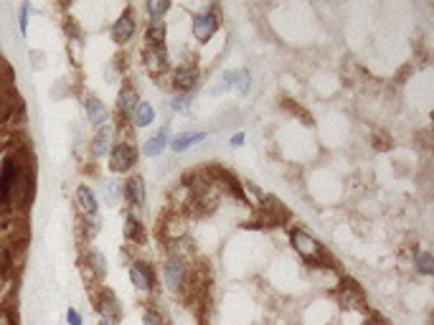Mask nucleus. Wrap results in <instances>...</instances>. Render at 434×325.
Here are the masks:
<instances>
[{
  "mask_svg": "<svg viewBox=\"0 0 434 325\" xmlns=\"http://www.w3.org/2000/svg\"><path fill=\"white\" fill-rule=\"evenodd\" d=\"M125 236L130 244H140L145 239V229H142V224L135 216H127L125 219Z\"/></svg>",
  "mask_w": 434,
  "mask_h": 325,
  "instance_id": "nucleus-19",
  "label": "nucleus"
},
{
  "mask_svg": "<svg viewBox=\"0 0 434 325\" xmlns=\"http://www.w3.org/2000/svg\"><path fill=\"white\" fill-rule=\"evenodd\" d=\"M292 247L294 252L302 257V259H308V262H325V249H322V244L315 239V236H310V234L300 232V229H294L292 232Z\"/></svg>",
  "mask_w": 434,
  "mask_h": 325,
  "instance_id": "nucleus-1",
  "label": "nucleus"
},
{
  "mask_svg": "<svg viewBox=\"0 0 434 325\" xmlns=\"http://www.w3.org/2000/svg\"><path fill=\"white\" fill-rule=\"evenodd\" d=\"M232 145H234V148H241V145H244V135H241V133L234 135V137H232Z\"/></svg>",
  "mask_w": 434,
  "mask_h": 325,
  "instance_id": "nucleus-29",
  "label": "nucleus"
},
{
  "mask_svg": "<svg viewBox=\"0 0 434 325\" xmlns=\"http://www.w3.org/2000/svg\"><path fill=\"white\" fill-rule=\"evenodd\" d=\"M29 10H31L29 6L21 8V31H23V33H26V15H29Z\"/></svg>",
  "mask_w": 434,
  "mask_h": 325,
  "instance_id": "nucleus-28",
  "label": "nucleus"
},
{
  "mask_svg": "<svg viewBox=\"0 0 434 325\" xmlns=\"http://www.w3.org/2000/svg\"><path fill=\"white\" fill-rule=\"evenodd\" d=\"M216 29H218V15L214 13L211 8L206 13L193 18V36H196V41H201V43L211 41V36L216 33Z\"/></svg>",
  "mask_w": 434,
  "mask_h": 325,
  "instance_id": "nucleus-6",
  "label": "nucleus"
},
{
  "mask_svg": "<svg viewBox=\"0 0 434 325\" xmlns=\"http://www.w3.org/2000/svg\"><path fill=\"white\" fill-rule=\"evenodd\" d=\"M145 66L153 77H163L170 69V59L165 46H147L145 49Z\"/></svg>",
  "mask_w": 434,
  "mask_h": 325,
  "instance_id": "nucleus-5",
  "label": "nucleus"
},
{
  "mask_svg": "<svg viewBox=\"0 0 434 325\" xmlns=\"http://www.w3.org/2000/svg\"><path fill=\"white\" fill-rule=\"evenodd\" d=\"M206 140V133H183L178 135V137H173V142H170V150L173 153H183V150H188L190 145H196V142Z\"/></svg>",
  "mask_w": 434,
  "mask_h": 325,
  "instance_id": "nucleus-17",
  "label": "nucleus"
},
{
  "mask_svg": "<svg viewBox=\"0 0 434 325\" xmlns=\"http://www.w3.org/2000/svg\"><path fill=\"white\" fill-rule=\"evenodd\" d=\"M112 137H114V130L110 125H102V128L94 133L91 137V156L94 158H102L110 153V145H112Z\"/></svg>",
  "mask_w": 434,
  "mask_h": 325,
  "instance_id": "nucleus-12",
  "label": "nucleus"
},
{
  "mask_svg": "<svg viewBox=\"0 0 434 325\" xmlns=\"http://www.w3.org/2000/svg\"><path fill=\"white\" fill-rule=\"evenodd\" d=\"M119 193H122V191H119V186H117V183L105 186V196L110 198V201H117V198H119Z\"/></svg>",
  "mask_w": 434,
  "mask_h": 325,
  "instance_id": "nucleus-26",
  "label": "nucleus"
},
{
  "mask_svg": "<svg viewBox=\"0 0 434 325\" xmlns=\"http://www.w3.org/2000/svg\"><path fill=\"white\" fill-rule=\"evenodd\" d=\"M341 300H343V305L345 308H364V292L358 290V285L356 282H345L343 285V295H341Z\"/></svg>",
  "mask_w": 434,
  "mask_h": 325,
  "instance_id": "nucleus-16",
  "label": "nucleus"
},
{
  "mask_svg": "<svg viewBox=\"0 0 434 325\" xmlns=\"http://www.w3.org/2000/svg\"><path fill=\"white\" fill-rule=\"evenodd\" d=\"M168 10H170V3H158V0H150V3H147V15H150V23L160 21Z\"/></svg>",
  "mask_w": 434,
  "mask_h": 325,
  "instance_id": "nucleus-22",
  "label": "nucleus"
},
{
  "mask_svg": "<svg viewBox=\"0 0 434 325\" xmlns=\"http://www.w3.org/2000/svg\"><path fill=\"white\" fill-rule=\"evenodd\" d=\"M142 323L145 325H165V318H163L155 308H145V312H142Z\"/></svg>",
  "mask_w": 434,
  "mask_h": 325,
  "instance_id": "nucleus-23",
  "label": "nucleus"
},
{
  "mask_svg": "<svg viewBox=\"0 0 434 325\" xmlns=\"http://www.w3.org/2000/svg\"><path fill=\"white\" fill-rule=\"evenodd\" d=\"M122 193H125V201L133 209H140L145 204V183H142V178L140 176L127 178L125 186H122Z\"/></svg>",
  "mask_w": 434,
  "mask_h": 325,
  "instance_id": "nucleus-8",
  "label": "nucleus"
},
{
  "mask_svg": "<svg viewBox=\"0 0 434 325\" xmlns=\"http://www.w3.org/2000/svg\"><path fill=\"white\" fill-rule=\"evenodd\" d=\"M186 277H188V264L181 257H170L165 262V285L170 292H181L186 287Z\"/></svg>",
  "mask_w": 434,
  "mask_h": 325,
  "instance_id": "nucleus-3",
  "label": "nucleus"
},
{
  "mask_svg": "<svg viewBox=\"0 0 434 325\" xmlns=\"http://www.w3.org/2000/svg\"><path fill=\"white\" fill-rule=\"evenodd\" d=\"M133 120H135V128H147V125H153V120H155L153 105H150V102H140V105L135 107Z\"/></svg>",
  "mask_w": 434,
  "mask_h": 325,
  "instance_id": "nucleus-18",
  "label": "nucleus"
},
{
  "mask_svg": "<svg viewBox=\"0 0 434 325\" xmlns=\"http://www.w3.org/2000/svg\"><path fill=\"white\" fill-rule=\"evenodd\" d=\"M198 84V69L196 64H181L173 71V86L178 92L188 94Z\"/></svg>",
  "mask_w": 434,
  "mask_h": 325,
  "instance_id": "nucleus-7",
  "label": "nucleus"
},
{
  "mask_svg": "<svg viewBox=\"0 0 434 325\" xmlns=\"http://www.w3.org/2000/svg\"><path fill=\"white\" fill-rule=\"evenodd\" d=\"M84 109H87V117H89V122H91V125H97V128L107 125V120H110V112H107V107L102 105V102H99L97 97H87Z\"/></svg>",
  "mask_w": 434,
  "mask_h": 325,
  "instance_id": "nucleus-14",
  "label": "nucleus"
},
{
  "mask_svg": "<svg viewBox=\"0 0 434 325\" xmlns=\"http://www.w3.org/2000/svg\"><path fill=\"white\" fill-rule=\"evenodd\" d=\"M414 262H417V267H419V272H424V275H432L434 267H432V257L429 255H417L414 257Z\"/></svg>",
  "mask_w": 434,
  "mask_h": 325,
  "instance_id": "nucleus-25",
  "label": "nucleus"
},
{
  "mask_svg": "<svg viewBox=\"0 0 434 325\" xmlns=\"http://www.w3.org/2000/svg\"><path fill=\"white\" fill-rule=\"evenodd\" d=\"M130 280L137 290H153V269L147 267L145 262H133L130 264Z\"/></svg>",
  "mask_w": 434,
  "mask_h": 325,
  "instance_id": "nucleus-9",
  "label": "nucleus"
},
{
  "mask_svg": "<svg viewBox=\"0 0 434 325\" xmlns=\"http://www.w3.org/2000/svg\"><path fill=\"white\" fill-rule=\"evenodd\" d=\"M77 206H79V211L84 213L87 219H97L99 204H97V196H94V191H91L89 186H79Z\"/></svg>",
  "mask_w": 434,
  "mask_h": 325,
  "instance_id": "nucleus-11",
  "label": "nucleus"
},
{
  "mask_svg": "<svg viewBox=\"0 0 434 325\" xmlns=\"http://www.w3.org/2000/svg\"><path fill=\"white\" fill-rule=\"evenodd\" d=\"M66 320H69V325H82V315H79L74 308H69V310H66Z\"/></svg>",
  "mask_w": 434,
  "mask_h": 325,
  "instance_id": "nucleus-27",
  "label": "nucleus"
},
{
  "mask_svg": "<svg viewBox=\"0 0 434 325\" xmlns=\"http://www.w3.org/2000/svg\"><path fill=\"white\" fill-rule=\"evenodd\" d=\"M135 162H137V150H135L133 145L117 142L112 148V153H110V168H112L114 173H127Z\"/></svg>",
  "mask_w": 434,
  "mask_h": 325,
  "instance_id": "nucleus-4",
  "label": "nucleus"
},
{
  "mask_svg": "<svg viewBox=\"0 0 434 325\" xmlns=\"http://www.w3.org/2000/svg\"><path fill=\"white\" fill-rule=\"evenodd\" d=\"M0 325H13V318H10V315H8L6 310L0 312Z\"/></svg>",
  "mask_w": 434,
  "mask_h": 325,
  "instance_id": "nucleus-30",
  "label": "nucleus"
},
{
  "mask_svg": "<svg viewBox=\"0 0 434 325\" xmlns=\"http://www.w3.org/2000/svg\"><path fill=\"white\" fill-rule=\"evenodd\" d=\"M170 109H173V112H188L190 109V97L188 94H178V97L170 102Z\"/></svg>",
  "mask_w": 434,
  "mask_h": 325,
  "instance_id": "nucleus-24",
  "label": "nucleus"
},
{
  "mask_svg": "<svg viewBox=\"0 0 434 325\" xmlns=\"http://www.w3.org/2000/svg\"><path fill=\"white\" fill-rule=\"evenodd\" d=\"M165 145H168V128H163L160 133H155L153 137H147L145 145H142V153H145L147 158H155L165 150Z\"/></svg>",
  "mask_w": 434,
  "mask_h": 325,
  "instance_id": "nucleus-15",
  "label": "nucleus"
},
{
  "mask_svg": "<svg viewBox=\"0 0 434 325\" xmlns=\"http://www.w3.org/2000/svg\"><path fill=\"white\" fill-rule=\"evenodd\" d=\"M135 33V21H133V13L130 10H125V13L119 15L117 23L112 26V38L114 43H119V46H125L130 38H133Z\"/></svg>",
  "mask_w": 434,
  "mask_h": 325,
  "instance_id": "nucleus-10",
  "label": "nucleus"
},
{
  "mask_svg": "<svg viewBox=\"0 0 434 325\" xmlns=\"http://www.w3.org/2000/svg\"><path fill=\"white\" fill-rule=\"evenodd\" d=\"M97 312L102 325H117L122 318V308H119V300L114 297L112 290H102L97 297Z\"/></svg>",
  "mask_w": 434,
  "mask_h": 325,
  "instance_id": "nucleus-2",
  "label": "nucleus"
},
{
  "mask_svg": "<svg viewBox=\"0 0 434 325\" xmlns=\"http://www.w3.org/2000/svg\"><path fill=\"white\" fill-rule=\"evenodd\" d=\"M145 41L147 46H165V26H163V21H155L147 26Z\"/></svg>",
  "mask_w": 434,
  "mask_h": 325,
  "instance_id": "nucleus-20",
  "label": "nucleus"
},
{
  "mask_svg": "<svg viewBox=\"0 0 434 325\" xmlns=\"http://www.w3.org/2000/svg\"><path fill=\"white\" fill-rule=\"evenodd\" d=\"M87 264H89V280H102L105 277V257L99 252H89L87 257Z\"/></svg>",
  "mask_w": 434,
  "mask_h": 325,
  "instance_id": "nucleus-21",
  "label": "nucleus"
},
{
  "mask_svg": "<svg viewBox=\"0 0 434 325\" xmlns=\"http://www.w3.org/2000/svg\"><path fill=\"white\" fill-rule=\"evenodd\" d=\"M140 105V99H137V92H135V86L125 84L122 89H119V97H117V109L119 114L125 117V120H130V114L135 112V107Z\"/></svg>",
  "mask_w": 434,
  "mask_h": 325,
  "instance_id": "nucleus-13",
  "label": "nucleus"
}]
</instances>
